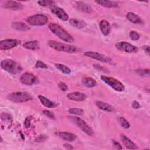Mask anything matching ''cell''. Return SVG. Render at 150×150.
I'll use <instances>...</instances> for the list:
<instances>
[{
  "label": "cell",
  "instance_id": "obj_1",
  "mask_svg": "<svg viewBox=\"0 0 150 150\" xmlns=\"http://www.w3.org/2000/svg\"><path fill=\"white\" fill-rule=\"evenodd\" d=\"M48 28L54 35L65 42L72 43L74 39L68 32L64 30L62 26L55 23H50L48 25Z\"/></svg>",
  "mask_w": 150,
  "mask_h": 150
},
{
  "label": "cell",
  "instance_id": "obj_2",
  "mask_svg": "<svg viewBox=\"0 0 150 150\" xmlns=\"http://www.w3.org/2000/svg\"><path fill=\"white\" fill-rule=\"evenodd\" d=\"M1 67L6 71L14 74L20 73L23 69L19 63L11 59L2 60L1 62Z\"/></svg>",
  "mask_w": 150,
  "mask_h": 150
},
{
  "label": "cell",
  "instance_id": "obj_3",
  "mask_svg": "<svg viewBox=\"0 0 150 150\" xmlns=\"http://www.w3.org/2000/svg\"><path fill=\"white\" fill-rule=\"evenodd\" d=\"M7 98L13 103H24L32 100L33 97L26 91H16L9 94Z\"/></svg>",
  "mask_w": 150,
  "mask_h": 150
},
{
  "label": "cell",
  "instance_id": "obj_4",
  "mask_svg": "<svg viewBox=\"0 0 150 150\" xmlns=\"http://www.w3.org/2000/svg\"><path fill=\"white\" fill-rule=\"evenodd\" d=\"M47 44L51 48L60 52H64L67 53H74L77 52V47L74 46L60 43L53 40H49Z\"/></svg>",
  "mask_w": 150,
  "mask_h": 150
},
{
  "label": "cell",
  "instance_id": "obj_5",
  "mask_svg": "<svg viewBox=\"0 0 150 150\" xmlns=\"http://www.w3.org/2000/svg\"><path fill=\"white\" fill-rule=\"evenodd\" d=\"M67 118L74 123L80 129H81L87 135L92 137L94 135V131L93 129L81 118L77 117L68 116Z\"/></svg>",
  "mask_w": 150,
  "mask_h": 150
},
{
  "label": "cell",
  "instance_id": "obj_6",
  "mask_svg": "<svg viewBox=\"0 0 150 150\" xmlns=\"http://www.w3.org/2000/svg\"><path fill=\"white\" fill-rule=\"evenodd\" d=\"M101 79L104 83H105L107 84L110 86L111 88H112L114 90L117 91L122 92L125 89L123 84L114 77H108L106 76H101Z\"/></svg>",
  "mask_w": 150,
  "mask_h": 150
},
{
  "label": "cell",
  "instance_id": "obj_7",
  "mask_svg": "<svg viewBox=\"0 0 150 150\" xmlns=\"http://www.w3.org/2000/svg\"><path fill=\"white\" fill-rule=\"evenodd\" d=\"M28 23L33 26H43L48 22V18L43 14H35L26 19Z\"/></svg>",
  "mask_w": 150,
  "mask_h": 150
},
{
  "label": "cell",
  "instance_id": "obj_8",
  "mask_svg": "<svg viewBox=\"0 0 150 150\" xmlns=\"http://www.w3.org/2000/svg\"><path fill=\"white\" fill-rule=\"evenodd\" d=\"M115 47L120 51L129 53H136L138 51V48L137 47L125 41L118 42L115 44Z\"/></svg>",
  "mask_w": 150,
  "mask_h": 150
},
{
  "label": "cell",
  "instance_id": "obj_9",
  "mask_svg": "<svg viewBox=\"0 0 150 150\" xmlns=\"http://www.w3.org/2000/svg\"><path fill=\"white\" fill-rule=\"evenodd\" d=\"M84 55L86 57H90L93 59L97 60L103 63H111L112 62V60L108 56H107L97 52L86 51L84 53Z\"/></svg>",
  "mask_w": 150,
  "mask_h": 150
},
{
  "label": "cell",
  "instance_id": "obj_10",
  "mask_svg": "<svg viewBox=\"0 0 150 150\" xmlns=\"http://www.w3.org/2000/svg\"><path fill=\"white\" fill-rule=\"evenodd\" d=\"M21 40L16 39H6L0 42V49L6 50L13 48L21 44Z\"/></svg>",
  "mask_w": 150,
  "mask_h": 150
},
{
  "label": "cell",
  "instance_id": "obj_11",
  "mask_svg": "<svg viewBox=\"0 0 150 150\" xmlns=\"http://www.w3.org/2000/svg\"><path fill=\"white\" fill-rule=\"evenodd\" d=\"M37 77L33 74L28 72L24 73L20 77V81L25 85L30 86L35 84L37 82Z\"/></svg>",
  "mask_w": 150,
  "mask_h": 150
},
{
  "label": "cell",
  "instance_id": "obj_12",
  "mask_svg": "<svg viewBox=\"0 0 150 150\" xmlns=\"http://www.w3.org/2000/svg\"><path fill=\"white\" fill-rule=\"evenodd\" d=\"M51 12L62 21H67L69 19L68 14L62 8L58 6H52Z\"/></svg>",
  "mask_w": 150,
  "mask_h": 150
},
{
  "label": "cell",
  "instance_id": "obj_13",
  "mask_svg": "<svg viewBox=\"0 0 150 150\" xmlns=\"http://www.w3.org/2000/svg\"><path fill=\"white\" fill-rule=\"evenodd\" d=\"M2 6L6 9L11 10H20L23 8V5L18 2L13 1H6Z\"/></svg>",
  "mask_w": 150,
  "mask_h": 150
},
{
  "label": "cell",
  "instance_id": "obj_14",
  "mask_svg": "<svg viewBox=\"0 0 150 150\" xmlns=\"http://www.w3.org/2000/svg\"><path fill=\"white\" fill-rule=\"evenodd\" d=\"M86 95L81 92L76 91L67 94V97L71 100L75 101H82L86 98Z\"/></svg>",
  "mask_w": 150,
  "mask_h": 150
},
{
  "label": "cell",
  "instance_id": "obj_15",
  "mask_svg": "<svg viewBox=\"0 0 150 150\" xmlns=\"http://www.w3.org/2000/svg\"><path fill=\"white\" fill-rule=\"evenodd\" d=\"M121 139L122 142V144L127 148L129 149H138L137 145L125 135L124 134L121 135Z\"/></svg>",
  "mask_w": 150,
  "mask_h": 150
},
{
  "label": "cell",
  "instance_id": "obj_16",
  "mask_svg": "<svg viewBox=\"0 0 150 150\" xmlns=\"http://www.w3.org/2000/svg\"><path fill=\"white\" fill-rule=\"evenodd\" d=\"M99 26L101 33L104 36H107L111 31V26L109 22L106 20H101L99 23Z\"/></svg>",
  "mask_w": 150,
  "mask_h": 150
},
{
  "label": "cell",
  "instance_id": "obj_17",
  "mask_svg": "<svg viewBox=\"0 0 150 150\" xmlns=\"http://www.w3.org/2000/svg\"><path fill=\"white\" fill-rule=\"evenodd\" d=\"M56 134L62 139L70 142L74 141L77 138V136L75 134L68 132H56Z\"/></svg>",
  "mask_w": 150,
  "mask_h": 150
},
{
  "label": "cell",
  "instance_id": "obj_18",
  "mask_svg": "<svg viewBox=\"0 0 150 150\" xmlns=\"http://www.w3.org/2000/svg\"><path fill=\"white\" fill-rule=\"evenodd\" d=\"M127 19L131 22L134 24H141L143 23L142 19L137 14L132 12H129L126 15Z\"/></svg>",
  "mask_w": 150,
  "mask_h": 150
},
{
  "label": "cell",
  "instance_id": "obj_19",
  "mask_svg": "<svg viewBox=\"0 0 150 150\" xmlns=\"http://www.w3.org/2000/svg\"><path fill=\"white\" fill-rule=\"evenodd\" d=\"M96 105L100 110H102L107 112H112L114 111V107L110 104L101 101H96Z\"/></svg>",
  "mask_w": 150,
  "mask_h": 150
},
{
  "label": "cell",
  "instance_id": "obj_20",
  "mask_svg": "<svg viewBox=\"0 0 150 150\" xmlns=\"http://www.w3.org/2000/svg\"><path fill=\"white\" fill-rule=\"evenodd\" d=\"M76 5H77V8L83 12L90 13L93 11L92 8L90 6V5H89L88 4L85 2H81V1L76 2Z\"/></svg>",
  "mask_w": 150,
  "mask_h": 150
},
{
  "label": "cell",
  "instance_id": "obj_21",
  "mask_svg": "<svg viewBox=\"0 0 150 150\" xmlns=\"http://www.w3.org/2000/svg\"><path fill=\"white\" fill-rule=\"evenodd\" d=\"M11 27L16 30L21 31H27L30 29V27L28 26V25L22 22H13L11 24Z\"/></svg>",
  "mask_w": 150,
  "mask_h": 150
},
{
  "label": "cell",
  "instance_id": "obj_22",
  "mask_svg": "<svg viewBox=\"0 0 150 150\" xmlns=\"http://www.w3.org/2000/svg\"><path fill=\"white\" fill-rule=\"evenodd\" d=\"M69 22L71 26L78 29H83L86 26V23L84 21L76 18L70 19Z\"/></svg>",
  "mask_w": 150,
  "mask_h": 150
},
{
  "label": "cell",
  "instance_id": "obj_23",
  "mask_svg": "<svg viewBox=\"0 0 150 150\" xmlns=\"http://www.w3.org/2000/svg\"><path fill=\"white\" fill-rule=\"evenodd\" d=\"M38 98H39L40 103L46 107L54 108L56 106V104L55 103L49 100L48 98H47L46 97H45L42 95H39Z\"/></svg>",
  "mask_w": 150,
  "mask_h": 150
},
{
  "label": "cell",
  "instance_id": "obj_24",
  "mask_svg": "<svg viewBox=\"0 0 150 150\" xmlns=\"http://www.w3.org/2000/svg\"><path fill=\"white\" fill-rule=\"evenodd\" d=\"M81 82L84 86L88 88H93L95 87L97 84L96 81L90 77H86L83 78Z\"/></svg>",
  "mask_w": 150,
  "mask_h": 150
},
{
  "label": "cell",
  "instance_id": "obj_25",
  "mask_svg": "<svg viewBox=\"0 0 150 150\" xmlns=\"http://www.w3.org/2000/svg\"><path fill=\"white\" fill-rule=\"evenodd\" d=\"M23 47L27 49L34 50H37L39 48V44L38 41L37 40L29 41V42H25L23 44Z\"/></svg>",
  "mask_w": 150,
  "mask_h": 150
},
{
  "label": "cell",
  "instance_id": "obj_26",
  "mask_svg": "<svg viewBox=\"0 0 150 150\" xmlns=\"http://www.w3.org/2000/svg\"><path fill=\"white\" fill-rule=\"evenodd\" d=\"M95 2L97 4L107 8H115L118 6V4L115 1L101 0V1H96Z\"/></svg>",
  "mask_w": 150,
  "mask_h": 150
},
{
  "label": "cell",
  "instance_id": "obj_27",
  "mask_svg": "<svg viewBox=\"0 0 150 150\" xmlns=\"http://www.w3.org/2000/svg\"><path fill=\"white\" fill-rule=\"evenodd\" d=\"M55 66L60 71H61L62 73H63L64 74H69L71 73L70 69L69 67H67V66H65L63 64L57 63V64H55Z\"/></svg>",
  "mask_w": 150,
  "mask_h": 150
},
{
  "label": "cell",
  "instance_id": "obj_28",
  "mask_svg": "<svg viewBox=\"0 0 150 150\" xmlns=\"http://www.w3.org/2000/svg\"><path fill=\"white\" fill-rule=\"evenodd\" d=\"M38 4L43 7H46V6H53L55 2L53 1H49V0H44V1H39L38 2Z\"/></svg>",
  "mask_w": 150,
  "mask_h": 150
},
{
  "label": "cell",
  "instance_id": "obj_29",
  "mask_svg": "<svg viewBox=\"0 0 150 150\" xmlns=\"http://www.w3.org/2000/svg\"><path fill=\"white\" fill-rule=\"evenodd\" d=\"M118 120L120 124V125L124 128L125 129H128L130 127V124L128 122V121L124 117H120L118 118Z\"/></svg>",
  "mask_w": 150,
  "mask_h": 150
},
{
  "label": "cell",
  "instance_id": "obj_30",
  "mask_svg": "<svg viewBox=\"0 0 150 150\" xmlns=\"http://www.w3.org/2000/svg\"><path fill=\"white\" fill-rule=\"evenodd\" d=\"M69 112L74 114V115H82L84 114L83 110L81 108H70L69 110Z\"/></svg>",
  "mask_w": 150,
  "mask_h": 150
},
{
  "label": "cell",
  "instance_id": "obj_31",
  "mask_svg": "<svg viewBox=\"0 0 150 150\" xmlns=\"http://www.w3.org/2000/svg\"><path fill=\"white\" fill-rule=\"evenodd\" d=\"M129 38L131 40H138L139 38H140V36L135 31H134V30H132L129 32Z\"/></svg>",
  "mask_w": 150,
  "mask_h": 150
},
{
  "label": "cell",
  "instance_id": "obj_32",
  "mask_svg": "<svg viewBox=\"0 0 150 150\" xmlns=\"http://www.w3.org/2000/svg\"><path fill=\"white\" fill-rule=\"evenodd\" d=\"M1 118L2 120L4 121H12V117L6 113H2L1 114Z\"/></svg>",
  "mask_w": 150,
  "mask_h": 150
},
{
  "label": "cell",
  "instance_id": "obj_33",
  "mask_svg": "<svg viewBox=\"0 0 150 150\" xmlns=\"http://www.w3.org/2000/svg\"><path fill=\"white\" fill-rule=\"evenodd\" d=\"M35 67L36 68H40V69H47V66L46 64H45L43 62H41L40 60H38L36 62Z\"/></svg>",
  "mask_w": 150,
  "mask_h": 150
},
{
  "label": "cell",
  "instance_id": "obj_34",
  "mask_svg": "<svg viewBox=\"0 0 150 150\" xmlns=\"http://www.w3.org/2000/svg\"><path fill=\"white\" fill-rule=\"evenodd\" d=\"M137 73L140 76H149V69H145V70H137Z\"/></svg>",
  "mask_w": 150,
  "mask_h": 150
},
{
  "label": "cell",
  "instance_id": "obj_35",
  "mask_svg": "<svg viewBox=\"0 0 150 150\" xmlns=\"http://www.w3.org/2000/svg\"><path fill=\"white\" fill-rule=\"evenodd\" d=\"M43 113L47 117H48L49 118H51V119H54V114L49 111V110H45L43 111Z\"/></svg>",
  "mask_w": 150,
  "mask_h": 150
},
{
  "label": "cell",
  "instance_id": "obj_36",
  "mask_svg": "<svg viewBox=\"0 0 150 150\" xmlns=\"http://www.w3.org/2000/svg\"><path fill=\"white\" fill-rule=\"evenodd\" d=\"M58 87H59V88L61 90H62V91H66L67 89H68V87H67V86L64 83H63V82H59V83H58Z\"/></svg>",
  "mask_w": 150,
  "mask_h": 150
},
{
  "label": "cell",
  "instance_id": "obj_37",
  "mask_svg": "<svg viewBox=\"0 0 150 150\" xmlns=\"http://www.w3.org/2000/svg\"><path fill=\"white\" fill-rule=\"evenodd\" d=\"M47 138V137L46 135H41L38 136L36 139H35V141L36 142H42V141H44Z\"/></svg>",
  "mask_w": 150,
  "mask_h": 150
},
{
  "label": "cell",
  "instance_id": "obj_38",
  "mask_svg": "<svg viewBox=\"0 0 150 150\" xmlns=\"http://www.w3.org/2000/svg\"><path fill=\"white\" fill-rule=\"evenodd\" d=\"M30 119H31V118H30L29 117H26V118L25 120L24 124H25V127L26 128H28L30 126Z\"/></svg>",
  "mask_w": 150,
  "mask_h": 150
},
{
  "label": "cell",
  "instance_id": "obj_39",
  "mask_svg": "<svg viewBox=\"0 0 150 150\" xmlns=\"http://www.w3.org/2000/svg\"><path fill=\"white\" fill-rule=\"evenodd\" d=\"M112 143H113L114 146L115 148H117V149H121L122 148L121 145L118 142H117V141H115V140H113Z\"/></svg>",
  "mask_w": 150,
  "mask_h": 150
},
{
  "label": "cell",
  "instance_id": "obj_40",
  "mask_svg": "<svg viewBox=\"0 0 150 150\" xmlns=\"http://www.w3.org/2000/svg\"><path fill=\"white\" fill-rule=\"evenodd\" d=\"M132 107L134 109H138L140 107L139 103L137 101H133L132 103Z\"/></svg>",
  "mask_w": 150,
  "mask_h": 150
},
{
  "label": "cell",
  "instance_id": "obj_41",
  "mask_svg": "<svg viewBox=\"0 0 150 150\" xmlns=\"http://www.w3.org/2000/svg\"><path fill=\"white\" fill-rule=\"evenodd\" d=\"M63 146L67 149H73V147L71 145L68 144V143H66V144H63Z\"/></svg>",
  "mask_w": 150,
  "mask_h": 150
},
{
  "label": "cell",
  "instance_id": "obj_42",
  "mask_svg": "<svg viewBox=\"0 0 150 150\" xmlns=\"http://www.w3.org/2000/svg\"><path fill=\"white\" fill-rule=\"evenodd\" d=\"M144 49V51L148 54H149V47L148 46H144L143 47Z\"/></svg>",
  "mask_w": 150,
  "mask_h": 150
}]
</instances>
